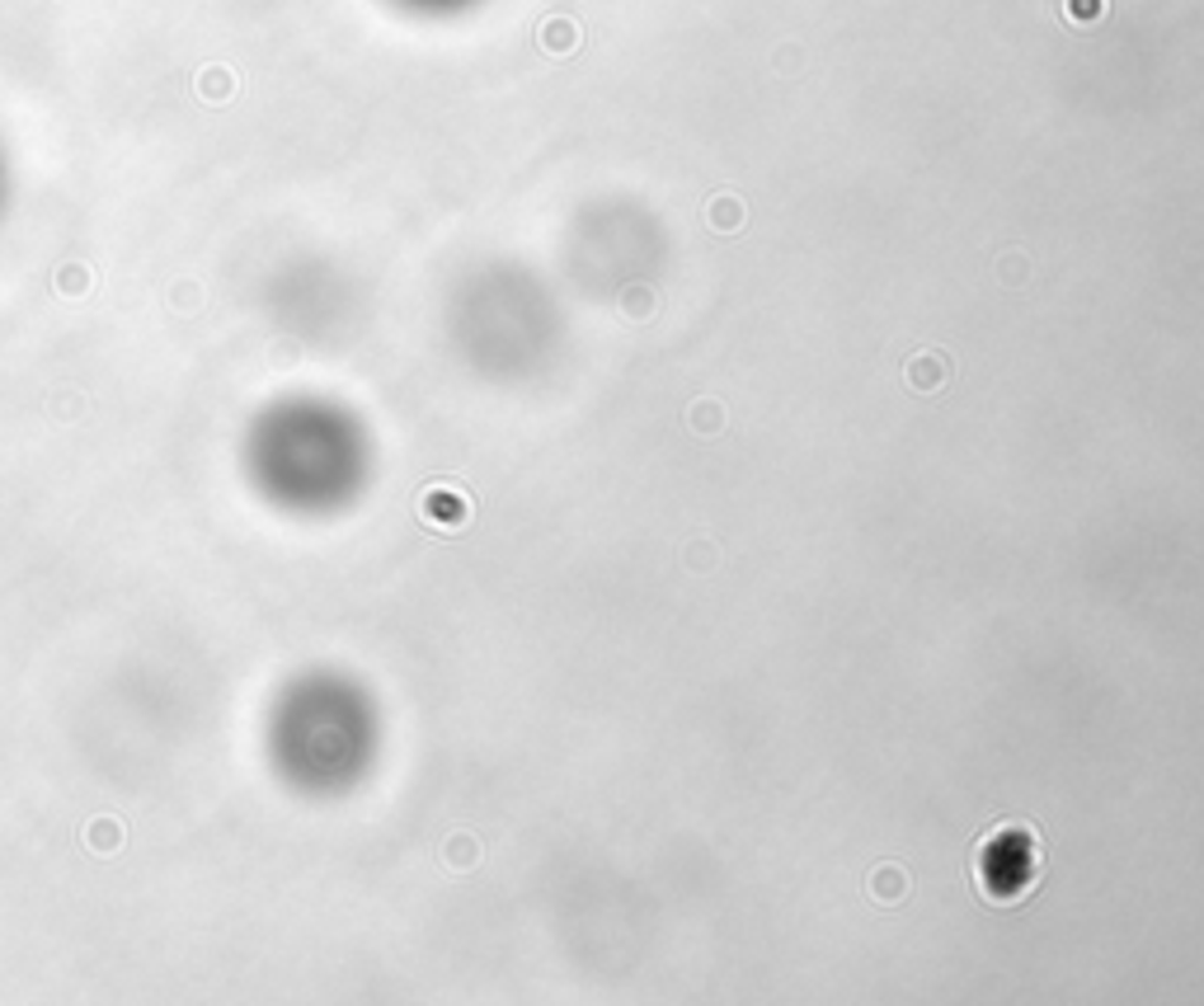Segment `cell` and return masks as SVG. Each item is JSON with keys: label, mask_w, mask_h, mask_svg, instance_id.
I'll return each instance as SVG.
<instances>
[{"label": "cell", "mask_w": 1204, "mask_h": 1006, "mask_svg": "<svg viewBox=\"0 0 1204 1006\" xmlns=\"http://www.w3.org/2000/svg\"><path fill=\"white\" fill-rule=\"evenodd\" d=\"M419 517H424V527H433V532H462V527L471 522V494L456 485H428L424 494H419Z\"/></svg>", "instance_id": "1"}, {"label": "cell", "mask_w": 1204, "mask_h": 1006, "mask_svg": "<svg viewBox=\"0 0 1204 1006\" xmlns=\"http://www.w3.org/2000/svg\"><path fill=\"white\" fill-rule=\"evenodd\" d=\"M537 47L546 56H574L579 47H584V28H579L569 15H550V19H541V28H537Z\"/></svg>", "instance_id": "2"}, {"label": "cell", "mask_w": 1204, "mask_h": 1006, "mask_svg": "<svg viewBox=\"0 0 1204 1006\" xmlns=\"http://www.w3.org/2000/svg\"><path fill=\"white\" fill-rule=\"evenodd\" d=\"M946 376H950V362L937 353V348H922V353L908 357V381H913V391H941V385H946Z\"/></svg>", "instance_id": "3"}, {"label": "cell", "mask_w": 1204, "mask_h": 1006, "mask_svg": "<svg viewBox=\"0 0 1204 1006\" xmlns=\"http://www.w3.org/2000/svg\"><path fill=\"white\" fill-rule=\"evenodd\" d=\"M193 90H198V99L203 103H227L231 94H236V71L231 66H203L198 71V80H193Z\"/></svg>", "instance_id": "4"}, {"label": "cell", "mask_w": 1204, "mask_h": 1006, "mask_svg": "<svg viewBox=\"0 0 1204 1006\" xmlns=\"http://www.w3.org/2000/svg\"><path fill=\"white\" fill-rule=\"evenodd\" d=\"M706 226H711L715 235H734V231L743 226V197L715 193L711 203H706Z\"/></svg>", "instance_id": "5"}, {"label": "cell", "mask_w": 1204, "mask_h": 1006, "mask_svg": "<svg viewBox=\"0 0 1204 1006\" xmlns=\"http://www.w3.org/2000/svg\"><path fill=\"white\" fill-rule=\"evenodd\" d=\"M86 846H90V851H99V856L118 851V846H123V823L109 818V814L90 818V823H86Z\"/></svg>", "instance_id": "6"}, {"label": "cell", "mask_w": 1204, "mask_h": 1006, "mask_svg": "<svg viewBox=\"0 0 1204 1006\" xmlns=\"http://www.w3.org/2000/svg\"><path fill=\"white\" fill-rule=\"evenodd\" d=\"M871 893H875V898H890V903H899L903 893H908V880H903V870H894V865H884V870H875V874H871Z\"/></svg>", "instance_id": "7"}, {"label": "cell", "mask_w": 1204, "mask_h": 1006, "mask_svg": "<svg viewBox=\"0 0 1204 1006\" xmlns=\"http://www.w3.org/2000/svg\"><path fill=\"white\" fill-rule=\"evenodd\" d=\"M90 282H95V278H90V268H86V263H67V268L57 273V287L67 291V297H86V291H90Z\"/></svg>", "instance_id": "8"}, {"label": "cell", "mask_w": 1204, "mask_h": 1006, "mask_svg": "<svg viewBox=\"0 0 1204 1006\" xmlns=\"http://www.w3.org/2000/svg\"><path fill=\"white\" fill-rule=\"evenodd\" d=\"M692 428L715 432V428H721V410H715V404H702V410H692Z\"/></svg>", "instance_id": "9"}, {"label": "cell", "mask_w": 1204, "mask_h": 1006, "mask_svg": "<svg viewBox=\"0 0 1204 1006\" xmlns=\"http://www.w3.org/2000/svg\"><path fill=\"white\" fill-rule=\"evenodd\" d=\"M1078 19H1096V9H1101V0H1078Z\"/></svg>", "instance_id": "10"}]
</instances>
